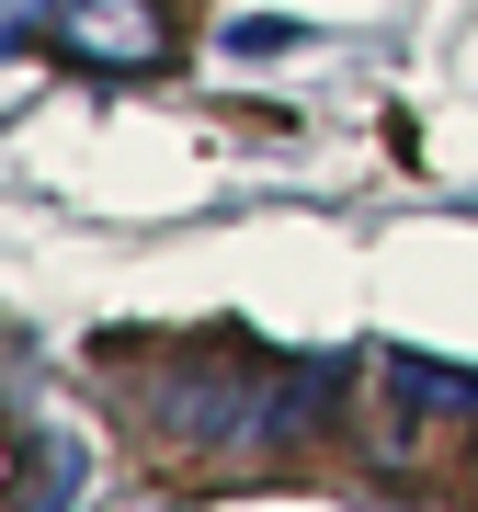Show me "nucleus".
Returning a JSON list of instances; mask_svg holds the SVG:
<instances>
[{"label":"nucleus","instance_id":"f257e3e1","mask_svg":"<svg viewBox=\"0 0 478 512\" xmlns=\"http://www.w3.org/2000/svg\"><path fill=\"white\" fill-rule=\"evenodd\" d=\"M46 46L92 80H160L183 35H171V0H57L46 12Z\"/></svg>","mask_w":478,"mask_h":512},{"label":"nucleus","instance_id":"f03ea898","mask_svg":"<svg viewBox=\"0 0 478 512\" xmlns=\"http://www.w3.org/2000/svg\"><path fill=\"white\" fill-rule=\"evenodd\" d=\"M46 12H57V0H0V46H23V35H35Z\"/></svg>","mask_w":478,"mask_h":512}]
</instances>
